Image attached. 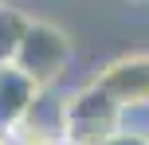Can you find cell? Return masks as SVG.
<instances>
[{"mask_svg":"<svg viewBox=\"0 0 149 145\" xmlns=\"http://www.w3.org/2000/svg\"><path fill=\"white\" fill-rule=\"evenodd\" d=\"M118 98L90 78L63 94V137L74 145H98L118 130Z\"/></svg>","mask_w":149,"mask_h":145,"instance_id":"6da1fadb","label":"cell"},{"mask_svg":"<svg viewBox=\"0 0 149 145\" xmlns=\"http://www.w3.org/2000/svg\"><path fill=\"white\" fill-rule=\"evenodd\" d=\"M12 63L24 75H31L39 86H55L71 63V35L51 20H31Z\"/></svg>","mask_w":149,"mask_h":145,"instance_id":"7a4b0ae2","label":"cell"},{"mask_svg":"<svg viewBox=\"0 0 149 145\" xmlns=\"http://www.w3.org/2000/svg\"><path fill=\"white\" fill-rule=\"evenodd\" d=\"M94 83L102 90H110L118 98V106L145 102L149 98V51H134V55H122V59H110L94 75Z\"/></svg>","mask_w":149,"mask_h":145,"instance_id":"3957f363","label":"cell"},{"mask_svg":"<svg viewBox=\"0 0 149 145\" xmlns=\"http://www.w3.org/2000/svg\"><path fill=\"white\" fill-rule=\"evenodd\" d=\"M39 90H43V86L31 75H24L16 63L0 67V133H12L16 126L28 118V110L36 106Z\"/></svg>","mask_w":149,"mask_h":145,"instance_id":"277c9868","label":"cell"},{"mask_svg":"<svg viewBox=\"0 0 149 145\" xmlns=\"http://www.w3.org/2000/svg\"><path fill=\"white\" fill-rule=\"evenodd\" d=\"M31 16L24 12V8L16 4H4L0 0V67H8V63L16 59V51H20L24 43V31H28Z\"/></svg>","mask_w":149,"mask_h":145,"instance_id":"5b68a950","label":"cell"},{"mask_svg":"<svg viewBox=\"0 0 149 145\" xmlns=\"http://www.w3.org/2000/svg\"><path fill=\"white\" fill-rule=\"evenodd\" d=\"M98 145H149L145 133H130V130H114V133H106Z\"/></svg>","mask_w":149,"mask_h":145,"instance_id":"8992f818","label":"cell"},{"mask_svg":"<svg viewBox=\"0 0 149 145\" xmlns=\"http://www.w3.org/2000/svg\"><path fill=\"white\" fill-rule=\"evenodd\" d=\"M47 145H74V141H67V137H63V133H59V137H51Z\"/></svg>","mask_w":149,"mask_h":145,"instance_id":"52a82bcc","label":"cell"},{"mask_svg":"<svg viewBox=\"0 0 149 145\" xmlns=\"http://www.w3.org/2000/svg\"><path fill=\"white\" fill-rule=\"evenodd\" d=\"M0 145H16V141H12V137H8V133H0Z\"/></svg>","mask_w":149,"mask_h":145,"instance_id":"ba28073f","label":"cell"},{"mask_svg":"<svg viewBox=\"0 0 149 145\" xmlns=\"http://www.w3.org/2000/svg\"><path fill=\"white\" fill-rule=\"evenodd\" d=\"M130 4H149V0H130Z\"/></svg>","mask_w":149,"mask_h":145,"instance_id":"9c48e42d","label":"cell"}]
</instances>
